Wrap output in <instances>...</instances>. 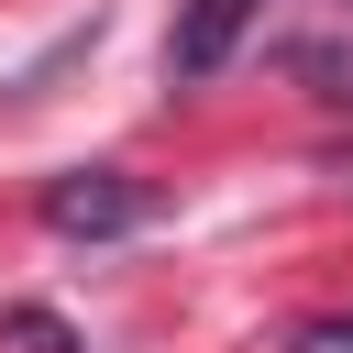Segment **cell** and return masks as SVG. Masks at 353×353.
Here are the masks:
<instances>
[{"instance_id":"6da1fadb","label":"cell","mask_w":353,"mask_h":353,"mask_svg":"<svg viewBox=\"0 0 353 353\" xmlns=\"http://www.w3.org/2000/svg\"><path fill=\"white\" fill-rule=\"evenodd\" d=\"M132 221H143V188H132L121 165H77V176L44 188V232H66V243H110V232H132Z\"/></svg>"},{"instance_id":"7a4b0ae2","label":"cell","mask_w":353,"mask_h":353,"mask_svg":"<svg viewBox=\"0 0 353 353\" xmlns=\"http://www.w3.org/2000/svg\"><path fill=\"white\" fill-rule=\"evenodd\" d=\"M254 11H265V0H188V11H176V33H165V77H188V88H199V77H221V66H232V44L254 33Z\"/></svg>"},{"instance_id":"3957f363","label":"cell","mask_w":353,"mask_h":353,"mask_svg":"<svg viewBox=\"0 0 353 353\" xmlns=\"http://www.w3.org/2000/svg\"><path fill=\"white\" fill-rule=\"evenodd\" d=\"M0 331H11V342H22V353H88V342H77V331H66V320H55V309H11V320H0Z\"/></svg>"},{"instance_id":"277c9868","label":"cell","mask_w":353,"mask_h":353,"mask_svg":"<svg viewBox=\"0 0 353 353\" xmlns=\"http://www.w3.org/2000/svg\"><path fill=\"white\" fill-rule=\"evenodd\" d=\"M287 66H298V77H320V99H353V66H342V55H331V44H298V55H287Z\"/></svg>"},{"instance_id":"5b68a950","label":"cell","mask_w":353,"mask_h":353,"mask_svg":"<svg viewBox=\"0 0 353 353\" xmlns=\"http://www.w3.org/2000/svg\"><path fill=\"white\" fill-rule=\"evenodd\" d=\"M287 353H353V320H298Z\"/></svg>"},{"instance_id":"8992f818","label":"cell","mask_w":353,"mask_h":353,"mask_svg":"<svg viewBox=\"0 0 353 353\" xmlns=\"http://www.w3.org/2000/svg\"><path fill=\"white\" fill-rule=\"evenodd\" d=\"M331 188H353V143H342V154H331Z\"/></svg>"}]
</instances>
